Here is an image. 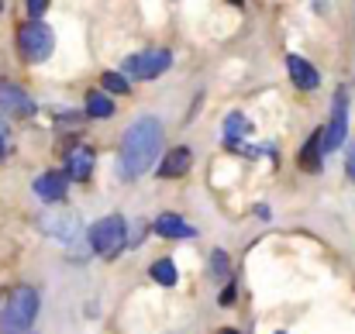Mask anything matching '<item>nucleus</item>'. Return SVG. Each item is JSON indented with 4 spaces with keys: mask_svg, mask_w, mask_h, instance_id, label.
Instances as JSON below:
<instances>
[{
    "mask_svg": "<svg viewBox=\"0 0 355 334\" xmlns=\"http://www.w3.org/2000/svg\"><path fill=\"white\" fill-rule=\"evenodd\" d=\"M169 66H173V52H166V49H148V52L128 55L121 69H124V76H131V80H155V76H162Z\"/></svg>",
    "mask_w": 355,
    "mask_h": 334,
    "instance_id": "423d86ee",
    "label": "nucleus"
},
{
    "mask_svg": "<svg viewBox=\"0 0 355 334\" xmlns=\"http://www.w3.org/2000/svg\"><path fill=\"white\" fill-rule=\"evenodd\" d=\"M38 304L42 300H38L35 286H17L0 310V334H24L38 314Z\"/></svg>",
    "mask_w": 355,
    "mask_h": 334,
    "instance_id": "f03ea898",
    "label": "nucleus"
},
{
    "mask_svg": "<svg viewBox=\"0 0 355 334\" xmlns=\"http://www.w3.org/2000/svg\"><path fill=\"white\" fill-rule=\"evenodd\" d=\"M124 234H128V221H124L121 214L101 218V221L87 231V238H90V248H94L97 255H104V258H114L121 248L128 245V238H124Z\"/></svg>",
    "mask_w": 355,
    "mask_h": 334,
    "instance_id": "20e7f679",
    "label": "nucleus"
},
{
    "mask_svg": "<svg viewBox=\"0 0 355 334\" xmlns=\"http://www.w3.org/2000/svg\"><path fill=\"white\" fill-rule=\"evenodd\" d=\"M0 111L7 117H31L35 114V100L10 80H0Z\"/></svg>",
    "mask_w": 355,
    "mask_h": 334,
    "instance_id": "0eeeda50",
    "label": "nucleus"
},
{
    "mask_svg": "<svg viewBox=\"0 0 355 334\" xmlns=\"http://www.w3.org/2000/svg\"><path fill=\"white\" fill-rule=\"evenodd\" d=\"M0 10H3V7H0Z\"/></svg>",
    "mask_w": 355,
    "mask_h": 334,
    "instance_id": "393cba45",
    "label": "nucleus"
},
{
    "mask_svg": "<svg viewBox=\"0 0 355 334\" xmlns=\"http://www.w3.org/2000/svg\"><path fill=\"white\" fill-rule=\"evenodd\" d=\"M45 7H49L45 0H28V14H31V21H38V14H42Z\"/></svg>",
    "mask_w": 355,
    "mask_h": 334,
    "instance_id": "4be33fe9",
    "label": "nucleus"
},
{
    "mask_svg": "<svg viewBox=\"0 0 355 334\" xmlns=\"http://www.w3.org/2000/svg\"><path fill=\"white\" fill-rule=\"evenodd\" d=\"M155 234H162V238H193L197 231H193V224H187L176 214H162V218H155Z\"/></svg>",
    "mask_w": 355,
    "mask_h": 334,
    "instance_id": "4468645a",
    "label": "nucleus"
},
{
    "mask_svg": "<svg viewBox=\"0 0 355 334\" xmlns=\"http://www.w3.org/2000/svg\"><path fill=\"white\" fill-rule=\"evenodd\" d=\"M345 124H349V104H345V94H338L335 111H331V124L324 131V152H335L345 141Z\"/></svg>",
    "mask_w": 355,
    "mask_h": 334,
    "instance_id": "6e6552de",
    "label": "nucleus"
},
{
    "mask_svg": "<svg viewBox=\"0 0 355 334\" xmlns=\"http://www.w3.org/2000/svg\"><path fill=\"white\" fill-rule=\"evenodd\" d=\"M248 131V121H245V114H228L225 117V145H235L238 138Z\"/></svg>",
    "mask_w": 355,
    "mask_h": 334,
    "instance_id": "2eb2a0df",
    "label": "nucleus"
},
{
    "mask_svg": "<svg viewBox=\"0 0 355 334\" xmlns=\"http://www.w3.org/2000/svg\"><path fill=\"white\" fill-rule=\"evenodd\" d=\"M221 334H238V331H235V328H228V331H221Z\"/></svg>",
    "mask_w": 355,
    "mask_h": 334,
    "instance_id": "b1692460",
    "label": "nucleus"
},
{
    "mask_svg": "<svg viewBox=\"0 0 355 334\" xmlns=\"http://www.w3.org/2000/svg\"><path fill=\"white\" fill-rule=\"evenodd\" d=\"M152 279H155V283H162V286H173V283H176V265H173L169 258L152 262Z\"/></svg>",
    "mask_w": 355,
    "mask_h": 334,
    "instance_id": "f3484780",
    "label": "nucleus"
},
{
    "mask_svg": "<svg viewBox=\"0 0 355 334\" xmlns=\"http://www.w3.org/2000/svg\"><path fill=\"white\" fill-rule=\"evenodd\" d=\"M3 155H10V131H7V124L0 121V159Z\"/></svg>",
    "mask_w": 355,
    "mask_h": 334,
    "instance_id": "aec40b11",
    "label": "nucleus"
},
{
    "mask_svg": "<svg viewBox=\"0 0 355 334\" xmlns=\"http://www.w3.org/2000/svg\"><path fill=\"white\" fill-rule=\"evenodd\" d=\"M321 155H324V134L318 131V134H311L307 141H304V148H300V169H307V173H318L321 169Z\"/></svg>",
    "mask_w": 355,
    "mask_h": 334,
    "instance_id": "f8f14e48",
    "label": "nucleus"
},
{
    "mask_svg": "<svg viewBox=\"0 0 355 334\" xmlns=\"http://www.w3.org/2000/svg\"><path fill=\"white\" fill-rule=\"evenodd\" d=\"M66 190H69V176L66 173H42L35 179V193L49 204H62L66 200Z\"/></svg>",
    "mask_w": 355,
    "mask_h": 334,
    "instance_id": "1a4fd4ad",
    "label": "nucleus"
},
{
    "mask_svg": "<svg viewBox=\"0 0 355 334\" xmlns=\"http://www.w3.org/2000/svg\"><path fill=\"white\" fill-rule=\"evenodd\" d=\"M87 114L90 117H111L114 114V100L107 94H90L87 97Z\"/></svg>",
    "mask_w": 355,
    "mask_h": 334,
    "instance_id": "dca6fc26",
    "label": "nucleus"
},
{
    "mask_svg": "<svg viewBox=\"0 0 355 334\" xmlns=\"http://www.w3.org/2000/svg\"><path fill=\"white\" fill-rule=\"evenodd\" d=\"M286 69H290V80H293L300 90H318L321 76H318V69H314L307 59H300V55H286Z\"/></svg>",
    "mask_w": 355,
    "mask_h": 334,
    "instance_id": "9d476101",
    "label": "nucleus"
},
{
    "mask_svg": "<svg viewBox=\"0 0 355 334\" xmlns=\"http://www.w3.org/2000/svg\"><path fill=\"white\" fill-rule=\"evenodd\" d=\"M190 162H193V155H190V148H173L166 159H162V166H159V176L162 179H173V176H183L187 169H190Z\"/></svg>",
    "mask_w": 355,
    "mask_h": 334,
    "instance_id": "ddd939ff",
    "label": "nucleus"
},
{
    "mask_svg": "<svg viewBox=\"0 0 355 334\" xmlns=\"http://www.w3.org/2000/svg\"><path fill=\"white\" fill-rule=\"evenodd\" d=\"M101 83H104V90H111V94H118V97L128 94V76H124V73H104Z\"/></svg>",
    "mask_w": 355,
    "mask_h": 334,
    "instance_id": "6ab92c4d",
    "label": "nucleus"
},
{
    "mask_svg": "<svg viewBox=\"0 0 355 334\" xmlns=\"http://www.w3.org/2000/svg\"><path fill=\"white\" fill-rule=\"evenodd\" d=\"M345 169H349V176H352V179H355V145H352V148H349V166H345Z\"/></svg>",
    "mask_w": 355,
    "mask_h": 334,
    "instance_id": "5701e85b",
    "label": "nucleus"
},
{
    "mask_svg": "<svg viewBox=\"0 0 355 334\" xmlns=\"http://www.w3.org/2000/svg\"><path fill=\"white\" fill-rule=\"evenodd\" d=\"M38 227H42L49 238L62 241V245H76L80 234H83L80 214H76L73 207H49V211H42V214H38Z\"/></svg>",
    "mask_w": 355,
    "mask_h": 334,
    "instance_id": "39448f33",
    "label": "nucleus"
},
{
    "mask_svg": "<svg viewBox=\"0 0 355 334\" xmlns=\"http://www.w3.org/2000/svg\"><path fill=\"white\" fill-rule=\"evenodd\" d=\"M90 169H94V148L80 145L76 152H69V159H66V176L69 179L83 183V179H90Z\"/></svg>",
    "mask_w": 355,
    "mask_h": 334,
    "instance_id": "9b49d317",
    "label": "nucleus"
},
{
    "mask_svg": "<svg viewBox=\"0 0 355 334\" xmlns=\"http://www.w3.org/2000/svg\"><path fill=\"white\" fill-rule=\"evenodd\" d=\"M159 152H162V121L159 117H138L124 131V141H121V173L128 179L148 173L155 166Z\"/></svg>",
    "mask_w": 355,
    "mask_h": 334,
    "instance_id": "f257e3e1",
    "label": "nucleus"
},
{
    "mask_svg": "<svg viewBox=\"0 0 355 334\" xmlns=\"http://www.w3.org/2000/svg\"><path fill=\"white\" fill-rule=\"evenodd\" d=\"M52 45H55V35L49 24L42 21H24L17 28V52L24 62H45L52 55Z\"/></svg>",
    "mask_w": 355,
    "mask_h": 334,
    "instance_id": "7ed1b4c3",
    "label": "nucleus"
},
{
    "mask_svg": "<svg viewBox=\"0 0 355 334\" xmlns=\"http://www.w3.org/2000/svg\"><path fill=\"white\" fill-rule=\"evenodd\" d=\"M235 286H232V283H228V286H225V290H221V297H218V304H221V307H232V304H235Z\"/></svg>",
    "mask_w": 355,
    "mask_h": 334,
    "instance_id": "412c9836",
    "label": "nucleus"
},
{
    "mask_svg": "<svg viewBox=\"0 0 355 334\" xmlns=\"http://www.w3.org/2000/svg\"><path fill=\"white\" fill-rule=\"evenodd\" d=\"M228 272H232V258H228V252L214 248V252H211V276H214V279H228Z\"/></svg>",
    "mask_w": 355,
    "mask_h": 334,
    "instance_id": "a211bd4d",
    "label": "nucleus"
}]
</instances>
